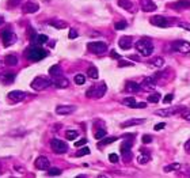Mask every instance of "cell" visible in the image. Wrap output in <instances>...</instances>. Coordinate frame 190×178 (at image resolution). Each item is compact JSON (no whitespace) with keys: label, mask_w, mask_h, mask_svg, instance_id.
<instances>
[{"label":"cell","mask_w":190,"mask_h":178,"mask_svg":"<svg viewBox=\"0 0 190 178\" xmlns=\"http://www.w3.org/2000/svg\"><path fill=\"white\" fill-rule=\"evenodd\" d=\"M46 55H48L46 50L38 45H31L30 48L26 49V57L30 61H40V60L45 59Z\"/></svg>","instance_id":"obj_1"},{"label":"cell","mask_w":190,"mask_h":178,"mask_svg":"<svg viewBox=\"0 0 190 178\" xmlns=\"http://www.w3.org/2000/svg\"><path fill=\"white\" fill-rule=\"evenodd\" d=\"M136 50L140 53L141 56H151L152 52H154V44L152 41L147 40V38H141V40L136 41Z\"/></svg>","instance_id":"obj_2"},{"label":"cell","mask_w":190,"mask_h":178,"mask_svg":"<svg viewBox=\"0 0 190 178\" xmlns=\"http://www.w3.org/2000/svg\"><path fill=\"white\" fill-rule=\"evenodd\" d=\"M106 84L104 83H99V84H94L93 87H90L87 91H86V95L88 98H94V99H99L102 98L104 94H106Z\"/></svg>","instance_id":"obj_3"},{"label":"cell","mask_w":190,"mask_h":178,"mask_svg":"<svg viewBox=\"0 0 190 178\" xmlns=\"http://www.w3.org/2000/svg\"><path fill=\"white\" fill-rule=\"evenodd\" d=\"M50 84H52V80L45 78V76H37V78L31 82V87H33L36 91L45 90V88H48Z\"/></svg>","instance_id":"obj_4"},{"label":"cell","mask_w":190,"mask_h":178,"mask_svg":"<svg viewBox=\"0 0 190 178\" xmlns=\"http://www.w3.org/2000/svg\"><path fill=\"white\" fill-rule=\"evenodd\" d=\"M87 48L91 53L94 55H102L107 50V45L102 41H94V42H88L87 44Z\"/></svg>","instance_id":"obj_5"},{"label":"cell","mask_w":190,"mask_h":178,"mask_svg":"<svg viewBox=\"0 0 190 178\" xmlns=\"http://www.w3.org/2000/svg\"><path fill=\"white\" fill-rule=\"evenodd\" d=\"M171 49L174 50V52H178V53H183V55H188L190 53V44L188 41H174L173 44H171Z\"/></svg>","instance_id":"obj_6"},{"label":"cell","mask_w":190,"mask_h":178,"mask_svg":"<svg viewBox=\"0 0 190 178\" xmlns=\"http://www.w3.org/2000/svg\"><path fill=\"white\" fill-rule=\"evenodd\" d=\"M50 147H52L53 152H56V154H65L68 151V144L64 140H60V139H52Z\"/></svg>","instance_id":"obj_7"},{"label":"cell","mask_w":190,"mask_h":178,"mask_svg":"<svg viewBox=\"0 0 190 178\" xmlns=\"http://www.w3.org/2000/svg\"><path fill=\"white\" fill-rule=\"evenodd\" d=\"M7 97L11 102L17 103V102H21V101H23L25 98H26V93H23V91H21V90H14V91H10Z\"/></svg>","instance_id":"obj_8"},{"label":"cell","mask_w":190,"mask_h":178,"mask_svg":"<svg viewBox=\"0 0 190 178\" xmlns=\"http://www.w3.org/2000/svg\"><path fill=\"white\" fill-rule=\"evenodd\" d=\"M76 110V106L74 105H60V106L56 107V113L60 114V116H68V114L74 113Z\"/></svg>","instance_id":"obj_9"},{"label":"cell","mask_w":190,"mask_h":178,"mask_svg":"<svg viewBox=\"0 0 190 178\" xmlns=\"http://www.w3.org/2000/svg\"><path fill=\"white\" fill-rule=\"evenodd\" d=\"M34 164H36V167L38 170H49L50 161L46 157H38L36 162H34Z\"/></svg>","instance_id":"obj_10"},{"label":"cell","mask_w":190,"mask_h":178,"mask_svg":"<svg viewBox=\"0 0 190 178\" xmlns=\"http://www.w3.org/2000/svg\"><path fill=\"white\" fill-rule=\"evenodd\" d=\"M0 37H2V41L6 46H10L12 42H15V36L12 34L11 30H3Z\"/></svg>","instance_id":"obj_11"},{"label":"cell","mask_w":190,"mask_h":178,"mask_svg":"<svg viewBox=\"0 0 190 178\" xmlns=\"http://www.w3.org/2000/svg\"><path fill=\"white\" fill-rule=\"evenodd\" d=\"M155 87H156V78H155V76H148L141 83V88H144V90H147V91L154 90Z\"/></svg>","instance_id":"obj_12"},{"label":"cell","mask_w":190,"mask_h":178,"mask_svg":"<svg viewBox=\"0 0 190 178\" xmlns=\"http://www.w3.org/2000/svg\"><path fill=\"white\" fill-rule=\"evenodd\" d=\"M151 25L154 26H158V27H167L169 26V21H167L164 17H160V15H156V17H152L150 19Z\"/></svg>","instance_id":"obj_13"},{"label":"cell","mask_w":190,"mask_h":178,"mask_svg":"<svg viewBox=\"0 0 190 178\" xmlns=\"http://www.w3.org/2000/svg\"><path fill=\"white\" fill-rule=\"evenodd\" d=\"M177 113H179V107H166V109L156 110V114L160 117H171Z\"/></svg>","instance_id":"obj_14"},{"label":"cell","mask_w":190,"mask_h":178,"mask_svg":"<svg viewBox=\"0 0 190 178\" xmlns=\"http://www.w3.org/2000/svg\"><path fill=\"white\" fill-rule=\"evenodd\" d=\"M140 6H141L142 11H145V12H152L156 10V4L154 3V0H141Z\"/></svg>","instance_id":"obj_15"},{"label":"cell","mask_w":190,"mask_h":178,"mask_svg":"<svg viewBox=\"0 0 190 178\" xmlns=\"http://www.w3.org/2000/svg\"><path fill=\"white\" fill-rule=\"evenodd\" d=\"M118 45L121 49L124 50H128V49H131L132 45H133V41H132V37H121L120 38V41H118Z\"/></svg>","instance_id":"obj_16"},{"label":"cell","mask_w":190,"mask_h":178,"mask_svg":"<svg viewBox=\"0 0 190 178\" xmlns=\"http://www.w3.org/2000/svg\"><path fill=\"white\" fill-rule=\"evenodd\" d=\"M38 10H40V6H38L37 3H34V2H27L26 4L23 6V12L25 14H34V12H37Z\"/></svg>","instance_id":"obj_17"},{"label":"cell","mask_w":190,"mask_h":178,"mask_svg":"<svg viewBox=\"0 0 190 178\" xmlns=\"http://www.w3.org/2000/svg\"><path fill=\"white\" fill-rule=\"evenodd\" d=\"M132 140H126L125 143H122L121 145V154L124 155V158L129 159L131 158V148H132Z\"/></svg>","instance_id":"obj_18"},{"label":"cell","mask_w":190,"mask_h":178,"mask_svg":"<svg viewBox=\"0 0 190 178\" xmlns=\"http://www.w3.org/2000/svg\"><path fill=\"white\" fill-rule=\"evenodd\" d=\"M48 23H49V26L55 27V29H57V30H61V29L68 27L66 22L61 21V19H52V21H49V22H48Z\"/></svg>","instance_id":"obj_19"},{"label":"cell","mask_w":190,"mask_h":178,"mask_svg":"<svg viewBox=\"0 0 190 178\" xmlns=\"http://www.w3.org/2000/svg\"><path fill=\"white\" fill-rule=\"evenodd\" d=\"M53 84H55L57 88H66L69 86V80L66 78H61V76H59V78L53 82Z\"/></svg>","instance_id":"obj_20"},{"label":"cell","mask_w":190,"mask_h":178,"mask_svg":"<svg viewBox=\"0 0 190 178\" xmlns=\"http://www.w3.org/2000/svg\"><path fill=\"white\" fill-rule=\"evenodd\" d=\"M140 88H141V86L139 83H136V82H128L125 84V90L128 93H137V91H140Z\"/></svg>","instance_id":"obj_21"},{"label":"cell","mask_w":190,"mask_h":178,"mask_svg":"<svg viewBox=\"0 0 190 178\" xmlns=\"http://www.w3.org/2000/svg\"><path fill=\"white\" fill-rule=\"evenodd\" d=\"M142 122H144L142 118H131V120H128V121L122 122L121 126L122 128H129V126H133V125H140Z\"/></svg>","instance_id":"obj_22"},{"label":"cell","mask_w":190,"mask_h":178,"mask_svg":"<svg viewBox=\"0 0 190 178\" xmlns=\"http://www.w3.org/2000/svg\"><path fill=\"white\" fill-rule=\"evenodd\" d=\"M150 161H151V155L147 154L145 151H141L140 154L137 155V162L140 164H145V163H148Z\"/></svg>","instance_id":"obj_23"},{"label":"cell","mask_w":190,"mask_h":178,"mask_svg":"<svg viewBox=\"0 0 190 178\" xmlns=\"http://www.w3.org/2000/svg\"><path fill=\"white\" fill-rule=\"evenodd\" d=\"M174 8L179 10V8H190V0H178L177 3L173 4Z\"/></svg>","instance_id":"obj_24"},{"label":"cell","mask_w":190,"mask_h":178,"mask_svg":"<svg viewBox=\"0 0 190 178\" xmlns=\"http://www.w3.org/2000/svg\"><path fill=\"white\" fill-rule=\"evenodd\" d=\"M4 63L10 67H14V65L18 64V57L14 56V55H8V56L4 57Z\"/></svg>","instance_id":"obj_25"},{"label":"cell","mask_w":190,"mask_h":178,"mask_svg":"<svg viewBox=\"0 0 190 178\" xmlns=\"http://www.w3.org/2000/svg\"><path fill=\"white\" fill-rule=\"evenodd\" d=\"M150 64L152 67H155V68H162L164 65V59L163 57H155V59H152L150 61Z\"/></svg>","instance_id":"obj_26"},{"label":"cell","mask_w":190,"mask_h":178,"mask_svg":"<svg viewBox=\"0 0 190 178\" xmlns=\"http://www.w3.org/2000/svg\"><path fill=\"white\" fill-rule=\"evenodd\" d=\"M118 6L121 8H125L126 11H132V8H133V4H132V2L131 0H118Z\"/></svg>","instance_id":"obj_27"},{"label":"cell","mask_w":190,"mask_h":178,"mask_svg":"<svg viewBox=\"0 0 190 178\" xmlns=\"http://www.w3.org/2000/svg\"><path fill=\"white\" fill-rule=\"evenodd\" d=\"M122 103L125 105V106H128V107H133V109H135L136 105H137V102H136V98H133V97H126L125 99L122 101Z\"/></svg>","instance_id":"obj_28"},{"label":"cell","mask_w":190,"mask_h":178,"mask_svg":"<svg viewBox=\"0 0 190 178\" xmlns=\"http://www.w3.org/2000/svg\"><path fill=\"white\" fill-rule=\"evenodd\" d=\"M49 74L52 76H61V67L60 65H52L49 68Z\"/></svg>","instance_id":"obj_29"},{"label":"cell","mask_w":190,"mask_h":178,"mask_svg":"<svg viewBox=\"0 0 190 178\" xmlns=\"http://www.w3.org/2000/svg\"><path fill=\"white\" fill-rule=\"evenodd\" d=\"M87 75L90 76L91 79H98V78H99V72H98L97 67H90L88 71H87Z\"/></svg>","instance_id":"obj_30"},{"label":"cell","mask_w":190,"mask_h":178,"mask_svg":"<svg viewBox=\"0 0 190 178\" xmlns=\"http://www.w3.org/2000/svg\"><path fill=\"white\" fill-rule=\"evenodd\" d=\"M180 169V164L179 163H170V164H167V166H164V171L166 173H170V171H175V170H178Z\"/></svg>","instance_id":"obj_31"},{"label":"cell","mask_w":190,"mask_h":178,"mask_svg":"<svg viewBox=\"0 0 190 178\" xmlns=\"http://www.w3.org/2000/svg\"><path fill=\"white\" fill-rule=\"evenodd\" d=\"M34 42L38 44V45H42V44L48 42V37L45 36V34H40V36H36V38H34Z\"/></svg>","instance_id":"obj_32"},{"label":"cell","mask_w":190,"mask_h":178,"mask_svg":"<svg viewBox=\"0 0 190 178\" xmlns=\"http://www.w3.org/2000/svg\"><path fill=\"white\" fill-rule=\"evenodd\" d=\"M15 79V74H12V72H7V74L3 75V82H6V83H11V82H14Z\"/></svg>","instance_id":"obj_33"},{"label":"cell","mask_w":190,"mask_h":178,"mask_svg":"<svg viewBox=\"0 0 190 178\" xmlns=\"http://www.w3.org/2000/svg\"><path fill=\"white\" fill-rule=\"evenodd\" d=\"M160 101V94L159 93H154L148 97V102H152V103H158Z\"/></svg>","instance_id":"obj_34"},{"label":"cell","mask_w":190,"mask_h":178,"mask_svg":"<svg viewBox=\"0 0 190 178\" xmlns=\"http://www.w3.org/2000/svg\"><path fill=\"white\" fill-rule=\"evenodd\" d=\"M61 173H63V171L60 170L59 167H49V171H48V174H49V176H52V177L61 176Z\"/></svg>","instance_id":"obj_35"},{"label":"cell","mask_w":190,"mask_h":178,"mask_svg":"<svg viewBox=\"0 0 190 178\" xmlns=\"http://www.w3.org/2000/svg\"><path fill=\"white\" fill-rule=\"evenodd\" d=\"M75 83L76 84H79V86H82V84H84V82H86V78H84V75H82V74H78V75H75Z\"/></svg>","instance_id":"obj_36"},{"label":"cell","mask_w":190,"mask_h":178,"mask_svg":"<svg viewBox=\"0 0 190 178\" xmlns=\"http://www.w3.org/2000/svg\"><path fill=\"white\" fill-rule=\"evenodd\" d=\"M179 113L182 114V117L185 120H188V121H190V110L186 109V107H180L179 109Z\"/></svg>","instance_id":"obj_37"},{"label":"cell","mask_w":190,"mask_h":178,"mask_svg":"<svg viewBox=\"0 0 190 178\" xmlns=\"http://www.w3.org/2000/svg\"><path fill=\"white\" fill-rule=\"evenodd\" d=\"M65 136L68 140H74V139H76L79 136V133H78V131H66Z\"/></svg>","instance_id":"obj_38"},{"label":"cell","mask_w":190,"mask_h":178,"mask_svg":"<svg viewBox=\"0 0 190 178\" xmlns=\"http://www.w3.org/2000/svg\"><path fill=\"white\" fill-rule=\"evenodd\" d=\"M114 27H116V30H125L126 27H128V23H126L125 21H121V22H117L116 25H114Z\"/></svg>","instance_id":"obj_39"},{"label":"cell","mask_w":190,"mask_h":178,"mask_svg":"<svg viewBox=\"0 0 190 178\" xmlns=\"http://www.w3.org/2000/svg\"><path fill=\"white\" fill-rule=\"evenodd\" d=\"M90 154V148L88 147H83L82 150H79L76 152V157H84V155H88Z\"/></svg>","instance_id":"obj_40"},{"label":"cell","mask_w":190,"mask_h":178,"mask_svg":"<svg viewBox=\"0 0 190 178\" xmlns=\"http://www.w3.org/2000/svg\"><path fill=\"white\" fill-rule=\"evenodd\" d=\"M104 136H106V131H104V129H99V131L95 132V139H98V140L103 139Z\"/></svg>","instance_id":"obj_41"},{"label":"cell","mask_w":190,"mask_h":178,"mask_svg":"<svg viewBox=\"0 0 190 178\" xmlns=\"http://www.w3.org/2000/svg\"><path fill=\"white\" fill-rule=\"evenodd\" d=\"M21 2H22V0H8L7 6L10 8H14V7H17V6L21 4Z\"/></svg>","instance_id":"obj_42"},{"label":"cell","mask_w":190,"mask_h":178,"mask_svg":"<svg viewBox=\"0 0 190 178\" xmlns=\"http://www.w3.org/2000/svg\"><path fill=\"white\" fill-rule=\"evenodd\" d=\"M117 140V137H106L104 139L103 137V140L101 141V144H103V145H106V144H110V143H114Z\"/></svg>","instance_id":"obj_43"},{"label":"cell","mask_w":190,"mask_h":178,"mask_svg":"<svg viewBox=\"0 0 190 178\" xmlns=\"http://www.w3.org/2000/svg\"><path fill=\"white\" fill-rule=\"evenodd\" d=\"M178 27L183 29V30H189V31H190V23H188V22H179V23H178Z\"/></svg>","instance_id":"obj_44"},{"label":"cell","mask_w":190,"mask_h":178,"mask_svg":"<svg viewBox=\"0 0 190 178\" xmlns=\"http://www.w3.org/2000/svg\"><path fill=\"white\" fill-rule=\"evenodd\" d=\"M118 67L120 68H122V67H133V63H129V61H126V60H121V61L118 63Z\"/></svg>","instance_id":"obj_45"},{"label":"cell","mask_w":190,"mask_h":178,"mask_svg":"<svg viewBox=\"0 0 190 178\" xmlns=\"http://www.w3.org/2000/svg\"><path fill=\"white\" fill-rule=\"evenodd\" d=\"M151 141H152V136L151 135H144L142 136V143H144V144H150Z\"/></svg>","instance_id":"obj_46"},{"label":"cell","mask_w":190,"mask_h":178,"mask_svg":"<svg viewBox=\"0 0 190 178\" xmlns=\"http://www.w3.org/2000/svg\"><path fill=\"white\" fill-rule=\"evenodd\" d=\"M109 161L112 162V163H117V162H118V155L117 154H110L109 155Z\"/></svg>","instance_id":"obj_47"},{"label":"cell","mask_w":190,"mask_h":178,"mask_svg":"<svg viewBox=\"0 0 190 178\" xmlns=\"http://www.w3.org/2000/svg\"><path fill=\"white\" fill-rule=\"evenodd\" d=\"M68 37L71 38V40H75V38L78 37V31H76L75 29H71V30H69V34H68Z\"/></svg>","instance_id":"obj_48"},{"label":"cell","mask_w":190,"mask_h":178,"mask_svg":"<svg viewBox=\"0 0 190 178\" xmlns=\"http://www.w3.org/2000/svg\"><path fill=\"white\" fill-rule=\"evenodd\" d=\"M173 99H174V95H173V94H167L166 97H164L163 102H164V103H170V102H171V101H173Z\"/></svg>","instance_id":"obj_49"},{"label":"cell","mask_w":190,"mask_h":178,"mask_svg":"<svg viewBox=\"0 0 190 178\" xmlns=\"http://www.w3.org/2000/svg\"><path fill=\"white\" fill-rule=\"evenodd\" d=\"M86 143H87V139H82V140H78V141H75V147H82V145H84Z\"/></svg>","instance_id":"obj_50"},{"label":"cell","mask_w":190,"mask_h":178,"mask_svg":"<svg viewBox=\"0 0 190 178\" xmlns=\"http://www.w3.org/2000/svg\"><path fill=\"white\" fill-rule=\"evenodd\" d=\"M164 126H166V122H159V124H156V125H155L154 129H155V131H162Z\"/></svg>","instance_id":"obj_51"},{"label":"cell","mask_w":190,"mask_h":178,"mask_svg":"<svg viewBox=\"0 0 190 178\" xmlns=\"http://www.w3.org/2000/svg\"><path fill=\"white\" fill-rule=\"evenodd\" d=\"M110 56H112L113 59H121V56H120L116 50H112V52H110Z\"/></svg>","instance_id":"obj_52"},{"label":"cell","mask_w":190,"mask_h":178,"mask_svg":"<svg viewBox=\"0 0 190 178\" xmlns=\"http://www.w3.org/2000/svg\"><path fill=\"white\" fill-rule=\"evenodd\" d=\"M147 106V105H145L144 102H141V103H137L136 105V109H142V107H145Z\"/></svg>","instance_id":"obj_53"},{"label":"cell","mask_w":190,"mask_h":178,"mask_svg":"<svg viewBox=\"0 0 190 178\" xmlns=\"http://www.w3.org/2000/svg\"><path fill=\"white\" fill-rule=\"evenodd\" d=\"M186 150H188V151L190 152V140H189L188 143H186Z\"/></svg>","instance_id":"obj_54"},{"label":"cell","mask_w":190,"mask_h":178,"mask_svg":"<svg viewBox=\"0 0 190 178\" xmlns=\"http://www.w3.org/2000/svg\"><path fill=\"white\" fill-rule=\"evenodd\" d=\"M3 23H4V18L0 17V25H3Z\"/></svg>","instance_id":"obj_55"}]
</instances>
